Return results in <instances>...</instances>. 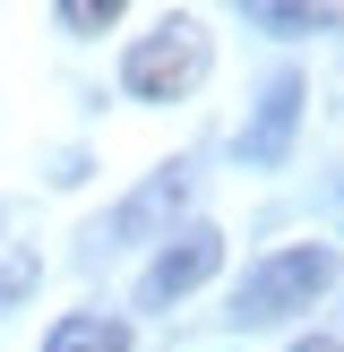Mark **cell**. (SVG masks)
I'll return each mask as SVG.
<instances>
[{
  "label": "cell",
  "instance_id": "obj_1",
  "mask_svg": "<svg viewBox=\"0 0 344 352\" xmlns=\"http://www.w3.org/2000/svg\"><path fill=\"white\" fill-rule=\"evenodd\" d=\"M206 60H215V43H206L198 17H164L155 34H138V43L120 52V86H129L138 103H181V95H198Z\"/></svg>",
  "mask_w": 344,
  "mask_h": 352
},
{
  "label": "cell",
  "instance_id": "obj_2",
  "mask_svg": "<svg viewBox=\"0 0 344 352\" xmlns=\"http://www.w3.org/2000/svg\"><path fill=\"white\" fill-rule=\"evenodd\" d=\"M327 284H336V250H327V241L275 250L267 267L241 275V292H233V327H275V318H292V309H310Z\"/></svg>",
  "mask_w": 344,
  "mask_h": 352
},
{
  "label": "cell",
  "instance_id": "obj_3",
  "mask_svg": "<svg viewBox=\"0 0 344 352\" xmlns=\"http://www.w3.org/2000/svg\"><path fill=\"white\" fill-rule=\"evenodd\" d=\"M181 206H189V164H155L147 181H138L129 198H120L112 215L95 223V250H138V241H172Z\"/></svg>",
  "mask_w": 344,
  "mask_h": 352
},
{
  "label": "cell",
  "instance_id": "obj_4",
  "mask_svg": "<svg viewBox=\"0 0 344 352\" xmlns=\"http://www.w3.org/2000/svg\"><path fill=\"white\" fill-rule=\"evenodd\" d=\"M215 267H224V232H215V223H181V232L155 250V267L138 275V309H172V301H189Z\"/></svg>",
  "mask_w": 344,
  "mask_h": 352
},
{
  "label": "cell",
  "instance_id": "obj_5",
  "mask_svg": "<svg viewBox=\"0 0 344 352\" xmlns=\"http://www.w3.org/2000/svg\"><path fill=\"white\" fill-rule=\"evenodd\" d=\"M292 120H301V78H267L250 129H241V164H250V172H275L292 155Z\"/></svg>",
  "mask_w": 344,
  "mask_h": 352
},
{
  "label": "cell",
  "instance_id": "obj_6",
  "mask_svg": "<svg viewBox=\"0 0 344 352\" xmlns=\"http://www.w3.org/2000/svg\"><path fill=\"white\" fill-rule=\"evenodd\" d=\"M43 352H129V327L103 318V309H78V318L52 327V344H43Z\"/></svg>",
  "mask_w": 344,
  "mask_h": 352
},
{
  "label": "cell",
  "instance_id": "obj_7",
  "mask_svg": "<svg viewBox=\"0 0 344 352\" xmlns=\"http://www.w3.org/2000/svg\"><path fill=\"white\" fill-rule=\"evenodd\" d=\"M34 275H43V258H34L26 241H0V301H26Z\"/></svg>",
  "mask_w": 344,
  "mask_h": 352
},
{
  "label": "cell",
  "instance_id": "obj_8",
  "mask_svg": "<svg viewBox=\"0 0 344 352\" xmlns=\"http://www.w3.org/2000/svg\"><path fill=\"white\" fill-rule=\"evenodd\" d=\"M52 17H61L69 34H103V26H112V17H120V0H61V9H52Z\"/></svg>",
  "mask_w": 344,
  "mask_h": 352
},
{
  "label": "cell",
  "instance_id": "obj_9",
  "mask_svg": "<svg viewBox=\"0 0 344 352\" xmlns=\"http://www.w3.org/2000/svg\"><path fill=\"white\" fill-rule=\"evenodd\" d=\"M284 352H344L336 336H301V344H284Z\"/></svg>",
  "mask_w": 344,
  "mask_h": 352
}]
</instances>
